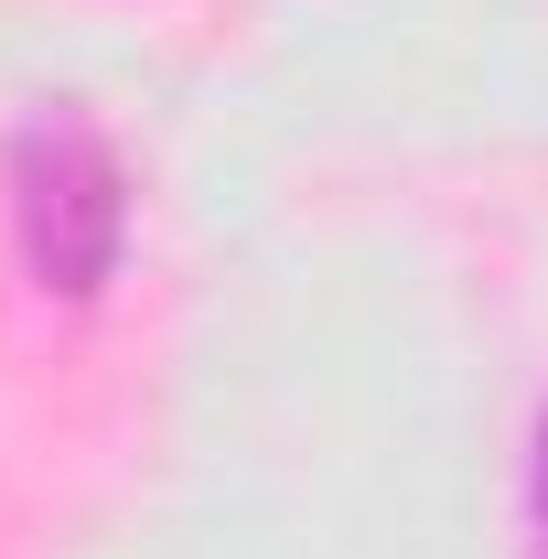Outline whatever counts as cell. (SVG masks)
<instances>
[{
    "mask_svg": "<svg viewBox=\"0 0 548 559\" xmlns=\"http://www.w3.org/2000/svg\"><path fill=\"white\" fill-rule=\"evenodd\" d=\"M527 516H538V538H548V430H538V463H527Z\"/></svg>",
    "mask_w": 548,
    "mask_h": 559,
    "instance_id": "cell-2",
    "label": "cell"
},
{
    "mask_svg": "<svg viewBox=\"0 0 548 559\" xmlns=\"http://www.w3.org/2000/svg\"><path fill=\"white\" fill-rule=\"evenodd\" d=\"M0 183H11V237H22V270L55 301H97L119 248H130V173L97 119L44 108L22 119L0 151Z\"/></svg>",
    "mask_w": 548,
    "mask_h": 559,
    "instance_id": "cell-1",
    "label": "cell"
}]
</instances>
